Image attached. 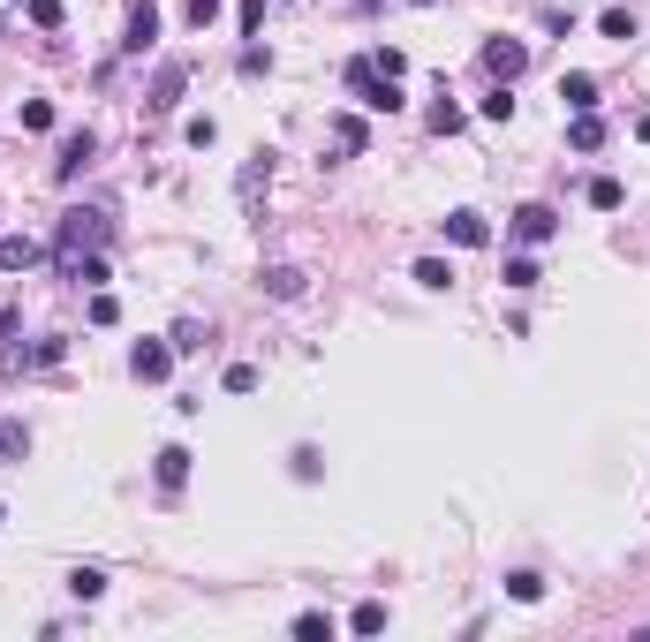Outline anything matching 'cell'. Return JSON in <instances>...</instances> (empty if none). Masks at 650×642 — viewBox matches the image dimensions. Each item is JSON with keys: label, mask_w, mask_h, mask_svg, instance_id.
Masks as SVG:
<instances>
[{"label": "cell", "mask_w": 650, "mask_h": 642, "mask_svg": "<svg viewBox=\"0 0 650 642\" xmlns=\"http://www.w3.org/2000/svg\"><path fill=\"white\" fill-rule=\"evenodd\" d=\"M99 242H106V212H91V204H69V212H61V227H53V257L69 265V257L99 250Z\"/></svg>", "instance_id": "cell-1"}, {"label": "cell", "mask_w": 650, "mask_h": 642, "mask_svg": "<svg viewBox=\"0 0 650 642\" xmlns=\"http://www.w3.org/2000/svg\"><path fill=\"white\" fill-rule=\"evenodd\" d=\"M484 68H492V84H514L530 68V46L522 38H484Z\"/></svg>", "instance_id": "cell-2"}, {"label": "cell", "mask_w": 650, "mask_h": 642, "mask_svg": "<svg viewBox=\"0 0 650 642\" xmlns=\"http://www.w3.org/2000/svg\"><path fill=\"white\" fill-rule=\"evenodd\" d=\"M507 235L514 242H552L560 235V212L552 204H522V212H507Z\"/></svg>", "instance_id": "cell-3"}, {"label": "cell", "mask_w": 650, "mask_h": 642, "mask_svg": "<svg viewBox=\"0 0 650 642\" xmlns=\"http://www.w3.org/2000/svg\"><path fill=\"white\" fill-rule=\"evenodd\" d=\"M439 235L454 242V250H484V242H492V220L462 204V212H446V220H439Z\"/></svg>", "instance_id": "cell-4"}, {"label": "cell", "mask_w": 650, "mask_h": 642, "mask_svg": "<svg viewBox=\"0 0 650 642\" xmlns=\"http://www.w3.org/2000/svg\"><path fill=\"white\" fill-rule=\"evenodd\" d=\"M91 152H99V136H91V129H69V136H61V159H53V174H61V182H76V174L91 167Z\"/></svg>", "instance_id": "cell-5"}, {"label": "cell", "mask_w": 650, "mask_h": 642, "mask_svg": "<svg viewBox=\"0 0 650 642\" xmlns=\"http://www.w3.org/2000/svg\"><path fill=\"white\" fill-rule=\"evenodd\" d=\"M182 84H189V68L167 61V68L152 76V91H144V106H152V114H174V106H182Z\"/></svg>", "instance_id": "cell-6"}, {"label": "cell", "mask_w": 650, "mask_h": 642, "mask_svg": "<svg viewBox=\"0 0 650 642\" xmlns=\"http://www.w3.org/2000/svg\"><path fill=\"white\" fill-rule=\"evenodd\" d=\"M129 371L137 378H167L174 371V340H137V348H129Z\"/></svg>", "instance_id": "cell-7"}, {"label": "cell", "mask_w": 650, "mask_h": 642, "mask_svg": "<svg viewBox=\"0 0 650 642\" xmlns=\"http://www.w3.org/2000/svg\"><path fill=\"white\" fill-rule=\"evenodd\" d=\"M38 257H46V242H38V235H0V272H31Z\"/></svg>", "instance_id": "cell-8"}, {"label": "cell", "mask_w": 650, "mask_h": 642, "mask_svg": "<svg viewBox=\"0 0 650 642\" xmlns=\"http://www.w3.org/2000/svg\"><path fill=\"white\" fill-rule=\"evenodd\" d=\"M189 461H197V454H189V446H159V461H152L159 491H182V484H189Z\"/></svg>", "instance_id": "cell-9"}, {"label": "cell", "mask_w": 650, "mask_h": 642, "mask_svg": "<svg viewBox=\"0 0 650 642\" xmlns=\"http://www.w3.org/2000/svg\"><path fill=\"white\" fill-rule=\"evenodd\" d=\"M159 38V8L152 0H137V8H129V38H121V53H144Z\"/></svg>", "instance_id": "cell-10"}, {"label": "cell", "mask_w": 650, "mask_h": 642, "mask_svg": "<svg viewBox=\"0 0 650 642\" xmlns=\"http://www.w3.org/2000/svg\"><path fill=\"white\" fill-rule=\"evenodd\" d=\"M560 99H567V114H598V76H560Z\"/></svg>", "instance_id": "cell-11"}, {"label": "cell", "mask_w": 650, "mask_h": 642, "mask_svg": "<svg viewBox=\"0 0 650 642\" xmlns=\"http://www.w3.org/2000/svg\"><path fill=\"white\" fill-rule=\"evenodd\" d=\"M61 272H69L76 288H106V257H99V250H84V257H69V265H61Z\"/></svg>", "instance_id": "cell-12"}, {"label": "cell", "mask_w": 650, "mask_h": 642, "mask_svg": "<svg viewBox=\"0 0 650 642\" xmlns=\"http://www.w3.org/2000/svg\"><path fill=\"white\" fill-rule=\"evenodd\" d=\"M416 288L446 295V288H454V265H446V257H416Z\"/></svg>", "instance_id": "cell-13"}, {"label": "cell", "mask_w": 650, "mask_h": 642, "mask_svg": "<svg viewBox=\"0 0 650 642\" xmlns=\"http://www.w3.org/2000/svg\"><path fill=\"white\" fill-rule=\"evenodd\" d=\"M265 295H273V303H295V295H303V272H295V265H273V272H265Z\"/></svg>", "instance_id": "cell-14"}, {"label": "cell", "mask_w": 650, "mask_h": 642, "mask_svg": "<svg viewBox=\"0 0 650 642\" xmlns=\"http://www.w3.org/2000/svg\"><path fill=\"white\" fill-rule=\"evenodd\" d=\"M31 454V423H8L0 416V461H23Z\"/></svg>", "instance_id": "cell-15"}, {"label": "cell", "mask_w": 650, "mask_h": 642, "mask_svg": "<svg viewBox=\"0 0 650 642\" xmlns=\"http://www.w3.org/2000/svg\"><path fill=\"white\" fill-rule=\"evenodd\" d=\"M567 144H575V152H598V144H605V121H598V114H575V129H567Z\"/></svg>", "instance_id": "cell-16"}, {"label": "cell", "mask_w": 650, "mask_h": 642, "mask_svg": "<svg viewBox=\"0 0 650 642\" xmlns=\"http://www.w3.org/2000/svg\"><path fill=\"white\" fill-rule=\"evenodd\" d=\"M507 597H514V605H537V597H545V575H530V567H514V575H507Z\"/></svg>", "instance_id": "cell-17"}, {"label": "cell", "mask_w": 650, "mask_h": 642, "mask_svg": "<svg viewBox=\"0 0 650 642\" xmlns=\"http://www.w3.org/2000/svg\"><path fill=\"white\" fill-rule=\"evenodd\" d=\"M333 144H341V152H363V144H371V129H363V114H341V121H333Z\"/></svg>", "instance_id": "cell-18"}, {"label": "cell", "mask_w": 650, "mask_h": 642, "mask_svg": "<svg viewBox=\"0 0 650 642\" xmlns=\"http://www.w3.org/2000/svg\"><path fill=\"white\" fill-rule=\"evenodd\" d=\"M167 340H174V355H197V348H205L212 333H205V325H197V318H182V325H174Z\"/></svg>", "instance_id": "cell-19"}, {"label": "cell", "mask_w": 650, "mask_h": 642, "mask_svg": "<svg viewBox=\"0 0 650 642\" xmlns=\"http://www.w3.org/2000/svg\"><path fill=\"white\" fill-rule=\"evenodd\" d=\"M590 204H598V212H620V204H628V189H620L613 174H598V182H590Z\"/></svg>", "instance_id": "cell-20"}, {"label": "cell", "mask_w": 650, "mask_h": 642, "mask_svg": "<svg viewBox=\"0 0 650 642\" xmlns=\"http://www.w3.org/2000/svg\"><path fill=\"white\" fill-rule=\"evenodd\" d=\"M348 627H356V635H386V605H378V597H371V605H356V612H348Z\"/></svg>", "instance_id": "cell-21"}, {"label": "cell", "mask_w": 650, "mask_h": 642, "mask_svg": "<svg viewBox=\"0 0 650 642\" xmlns=\"http://www.w3.org/2000/svg\"><path fill=\"white\" fill-rule=\"evenodd\" d=\"M598 31L613 38V46H628V38H635V16H628V8H605V16H598Z\"/></svg>", "instance_id": "cell-22"}, {"label": "cell", "mask_w": 650, "mask_h": 642, "mask_svg": "<svg viewBox=\"0 0 650 642\" xmlns=\"http://www.w3.org/2000/svg\"><path fill=\"white\" fill-rule=\"evenodd\" d=\"M23 16H31L38 31H61V16H69V8H61V0H23Z\"/></svg>", "instance_id": "cell-23"}, {"label": "cell", "mask_w": 650, "mask_h": 642, "mask_svg": "<svg viewBox=\"0 0 650 642\" xmlns=\"http://www.w3.org/2000/svg\"><path fill=\"white\" fill-rule=\"evenodd\" d=\"M507 288H514V295L537 288V257H507Z\"/></svg>", "instance_id": "cell-24"}, {"label": "cell", "mask_w": 650, "mask_h": 642, "mask_svg": "<svg viewBox=\"0 0 650 642\" xmlns=\"http://www.w3.org/2000/svg\"><path fill=\"white\" fill-rule=\"evenodd\" d=\"M484 121H514V91H507V84L484 91Z\"/></svg>", "instance_id": "cell-25"}, {"label": "cell", "mask_w": 650, "mask_h": 642, "mask_svg": "<svg viewBox=\"0 0 650 642\" xmlns=\"http://www.w3.org/2000/svg\"><path fill=\"white\" fill-rule=\"evenodd\" d=\"M69 590L91 605V597H106V575H99V567H76V575H69Z\"/></svg>", "instance_id": "cell-26"}, {"label": "cell", "mask_w": 650, "mask_h": 642, "mask_svg": "<svg viewBox=\"0 0 650 642\" xmlns=\"http://www.w3.org/2000/svg\"><path fill=\"white\" fill-rule=\"evenodd\" d=\"M462 121H469V114H462V106H454V99H439V106H431V129H439V136H454V129H462Z\"/></svg>", "instance_id": "cell-27"}, {"label": "cell", "mask_w": 650, "mask_h": 642, "mask_svg": "<svg viewBox=\"0 0 650 642\" xmlns=\"http://www.w3.org/2000/svg\"><path fill=\"white\" fill-rule=\"evenodd\" d=\"M371 68H378V76H401V68H409V53H401V46H371Z\"/></svg>", "instance_id": "cell-28"}, {"label": "cell", "mask_w": 650, "mask_h": 642, "mask_svg": "<svg viewBox=\"0 0 650 642\" xmlns=\"http://www.w3.org/2000/svg\"><path fill=\"white\" fill-rule=\"evenodd\" d=\"M23 129L46 136V129H53V106H46V99H23Z\"/></svg>", "instance_id": "cell-29"}, {"label": "cell", "mask_w": 650, "mask_h": 642, "mask_svg": "<svg viewBox=\"0 0 650 642\" xmlns=\"http://www.w3.org/2000/svg\"><path fill=\"white\" fill-rule=\"evenodd\" d=\"M295 635H303V642H333V620H325V612H303V620H295Z\"/></svg>", "instance_id": "cell-30"}, {"label": "cell", "mask_w": 650, "mask_h": 642, "mask_svg": "<svg viewBox=\"0 0 650 642\" xmlns=\"http://www.w3.org/2000/svg\"><path fill=\"white\" fill-rule=\"evenodd\" d=\"M235 23H242V38H257V31H265V0H242Z\"/></svg>", "instance_id": "cell-31"}, {"label": "cell", "mask_w": 650, "mask_h": 642, "mask_svg": "<svg viewBox=\"0 0 650 642\" xmlns=\"http://www.w3.org/2000/svg\"><path fill=\"white\" fill-rule=\"evenodd\" d=\"M114 318H121V303L106 288H91V325H114Z\"/></svg>", "instance_id": "cell-32"}, {"label": "cell", "mask_w": 650, "mask_h": 642, "mask_svg": "<svg viewBox=\"0 0 650 642\" xmlns=\"http://www.w3.org/2000/svg\"><path fill=\"white\" fill-rule=\"evenodd\" d=\"M220 386H227V393H250V386H257V371H250V363H227Z\"/></svg>", "instance_id": "cell-33"}, {"label": "cell", "mask_w": 650, "mask_h": 642, "mask_svg": "<svg viewBox=\"0 0 650 642\" xmlns=\"http://www.w3.org/2000/svg\"><path fill=\"white\" fill-rule=\"evenodd\" d=\"M189 23H197V31H212V23H220V0H189Z\"/></svg>", "instance_id": "cell-34"}, {"label": "cell", "mask_w": 650, "mask_h": 642, "mask_svg": "<svg viewBox=\"0 0 650 642\" xmlns=\"http://www.w3.org/2000/svg\"><path fill=\"white\" fill-rule=\"evenodd\" d=\"M635 136H643V144H650V114H643V121H635Z\"/></svg>", "instance_id": "cell-35"}, {"label": "cell", "mask_w": 650, "mask_h": 642, "mask_svg": "<svg viewBox=\"0 0 650 642\" xmlns=\"http://www.w3.org/2000/svg\"><path fill=\"white\" fill-rule=\"evenodd\" d=\"M356 8H378V0H356Z\"/></svg>", "instance_id": "cell-36"}, {"label": "cell", "mask_w": 650, "mask_h": 642, "mask_svg": "<svg viewBox=\"0 0 650 642\" xmlns=\"http://www.w3.org/2000/svg\"><path fill=\"white\" fill-rule=\"evenodd\" d=\"M409 8H431V0H409Z\"/></svg>", "instance_id": "cell-37"}, {"label": "cell", "mask_w": 650, "mask_h": 642, "mask_svg": "<svg viewBox=\"0 0 650 642\" xmlns=\"http://www.w3.org/2000/svg\"><path fill=\"white\" fill-rule=\"evenodd\" d=\"M0 522H8V507H0Z\"/></svg>", "instance_id": "cell-38"}]
</instances>
